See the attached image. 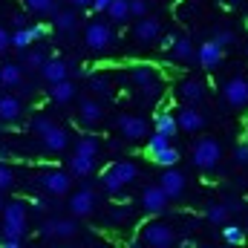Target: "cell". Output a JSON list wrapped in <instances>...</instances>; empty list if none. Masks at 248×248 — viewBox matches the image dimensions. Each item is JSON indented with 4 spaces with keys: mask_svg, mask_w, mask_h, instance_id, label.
Segmentation results:
<instances>
[{
    "mask_svg": "<svg viewBox=\"0 0 248 248\" xmlns=\"http://www.w3.org/2000/svg\"><path fill=\"white\" fill-rule=\"evenodd\" d=\"M234 162L243 165V168H248V141H240V144H237V150H234Z\"/></svg>",
    "mask_w": 248,
    "mask_h": 248,
    "instance_id": "b9f144b4",
    "label": "cell"
},
{
    "mask_svg": "<svg viewBox=\"0 0 248 248\" xmlns=\"http://www.w3.org/2000/svg\"><path fill=\"white\" fill-rule=\"evenodd\" d=\"M205 95H208V93H205V84L196 81V78H185V81L179 84V98H182L185 104H193V107H196V104L205 101Z\"/></svg>",
    "mask_w": 248,
    "mask_h": 248,
    "instance_id": "ac0fdd59",
    "label": "cell"
},
{
    "mask_svg": "<svg viewBox=\"0 0 248 248\" xmlns=\"http://www.w3.org/2000/svg\"><path fill=\"white\" fill-rule=\"evenodd\" d=\"M214 41H217L222 49H228V46L234 44V32H231V29H219V32L214 35Z\"/></svg>",
    "mask_w": 248,
    "mask_h": 248,
    "instance_id": "ab89813d",
    "label": "cell"
},
{
    "mask_svg": "<svg viewBox=\"0 0 248 248\" xmlns=\"http://www.w3.org/2000/svg\"><path fill=\"white\" fill-rule=\"evenodd\" d=\"M32 32H35V38L41 41V38H46V35H49V26H44V23H35V26H32Z\"/></svg>",
    "mask_w": 248,
    "mask_h": 248,
    "instance_id": "bcb514c9",
    "label": "cell"
},
{
    "mask_svg": "<svg viewBox=\"0 0 248 248\" xmlns=\"http://www.w3.org/2000/svg\"><path fill=\"white\" fill-rule=\"evenodd\" d=\"M170 55H173L176 61H190V58H196V46H193V41H190V38L179 35V38H176V44H173V49H170Z\"/></svg>",
    "mask_w": 248,
    "mask_h": 248,
    "instance_id": "4316f807",
    "label": "cell"
},
{
    "mask_svg": "<svg viewBox=\"0 0 248 248\" xmlns=\"http://www.w3.org/2000/svg\"><path fill=\"white\" fill-rule=\"evenodd\" d=\"M3 234H20L26 237V202L20 199H12L3 205V225H0Z\"/></svg>",
    "mask_w": 248,
    "mask_h": 248,
    "instance_id": "5b68a950",
    "label": "cell"
},
{
    "mask_svg": "<svg viewBox=\"0 0 248 248\" xmlns=\"http://www.w3.org/2000/svg\"><path fill=\"white\" fill-rule=\"evenodd\" d=\"M116 127L127 141H139V139H147V122L136 113H122L116 119Z\"/></svg>",
    "mask_w": 248,
    "mask_h": 248,
    "instance_id": "9c48e42d",
    "label": "cell"
},
{
    "mask_svg": "<svg viewBox=\"0 0 248 248\" xmlns=\"http://www.w3.org/2000/svg\"><path fill=\"white\" fill-rule=\"evenodd\" d=\"M78 119L87 124V127H95V124L104 119V107H101V101H95V98H84L81 107H78Z\"/></svg>",
    "mask_w": 248,
    "mask_h": 248,
    "instance_id": "ffe728a7",
    "label": "cell"
},
{
    "mask_svg": "<svg viewBox=\"0 0 248 248\" xmlns=\"http://www.w3.org/2000/svg\"><path fill=\"white\" fill-rule=\"evenodd\" d=\"M9 46H12V35H9L3 26H0V52H6Z\"/></svg>",
    "mask_w": 248,
    "mask_h": 248,
    "instance_id": "f6af8a7d",
    "label": "cell"
},
{
    "mask_svg": "<svg viewBox=\"0 0 248 248\" xmlns=\"http://www.w3.org/2000/svg\"><path fill=\"white\" fill-rule=\"evenodd\" d=\"M0 246L17 248V246H23V237L20 234H0Z\"/></svg>",
    "mask_w": 248,
    "mask_h": 248,
    "instance_id": "7bdbcfd3",
    "label": "cell"
},
{
    "mask_svg": "<svg viewBox=\"0 0 248 248\" xmlns=\"http://www.w3.org/2000/svg\"><path fill=\"white\" fill-rule=\"evenodd\" d=\"M41 234L46 237V240H72L75 234H78V222H75V217H69V219H46L44 225H41Z\"/></svg>",
    "mask_w": 248,
    "mask_h": 248,
    "instance_id": "30bf717a",
    "label": "cell"
},
{
    "mask_svg": "<svg viewBox=\"0 0 248 248\" xmlns=\"http://www.w3.org/2000/svg\"><path fill=\"white\" fill-rule=\"evenodd\" d=\"M52 124H55L52 119H46V116H38V119L32 122V130H35V136H44V133H46Z\"/></svg>",
    "mask_w": 248,
    "mask_h": 248,
    "instance_id": "60d3db41",
    "label": "cell"
},
{
    "mask_svg": "<svg viewBox=\"0 0 248 248\" xmlns=\"http://www.w3.org/2000/svg\"><path fill=\"white\" fill-rule=\"evenodd\" d=\"M93 170H95V159H93V156L72 153V159H69V173H72V176H90Z\"/></svg>",
    "mask_w": 248,
    "mask_h": 248,
    "instance_id": "7402d4cb",
    "label": "cell"
},
{
    "mask_svg": "<svg viewBox=\"0 0 248 248\" xmlns=\"http://www.w3.org/2000/svg\"><path fill=\"white\" fill-rule=\"evenodd\" d=\"M159 38H162V23H159V17H153V15L136 17V23H133V41H136V44L150 46V44H156Z\"/></svg>",
    "mask_w": 248,
    "mask_h": 248,
    "instance_id": "8992f818",
    "label": "cell"
},
{
    "mask_svg": "<svg viewBox=\"0 0 248 248\" xmlns=\"http://www.w3.org/2000/svg\"><path fill=\"white\" fill-rule=\"evenodd\" d=\"M66 208H69V214H72L75 219H84V217H90V214L95 211V193H93L90 187H81V190H75V193L69 196Z\"/></svg>",
    "mask_w": 248,
    "mask_h": 248,
    "instance_id": "7c38bea8",
    "label": "cell"
},
{
    "mask_svg": "<svg viewBox=\"0 0 248 248\" xmlns=\"http://www.w3.org/2000/svg\"><path fill=\"white\" fill-rule=\"evenodd\" d=\"M222 55H225V49L211 38V41H205V44H199V49H196V61L202 69H217L219 63H222Z\"/></svg>",
    "mask_w": 248,
    "mask_h": 248,
    "instance_id": "5bb4252c",
    "label": "cell"
},
{
    "mask_svg": "<svg viewBox=\"0 0 248 248\" xmlns=\"http://www.w3.org/2000/svg\"><path fill=\"white\" fill-rule=\"evenodd\" d=\"M23 81V66L20 63H3L0 66V84L3 87H20Z\"/></svg>",
    "mask_w": 248,
    "mask_h": 248,
    "instance_id": "484cf974",
    "label": "cell"
},
{
    "mask_svg": "<svg viewBox=\"0 0 248 248\" xmlns=\"http://www.w3.org/2000/svg\"><path fill=\"white\" fill-rule=\"evenodd\" d=\"M136 176H139V168L133 162H127V159H119V162H113L101 173V185H104V190H110V193H119L122 187H127L130 182H136Z\"/></svg>",
    "mask_w": 248,
    "mask_h": 248,
    "instance_id": "7a4b0ae2",
    "label": "cell"
},
{
    "mask_svg": "<svg viewBox=\"0 0 248 248\" xmlns=\"http://www.w3.org/2000/svg\"><path fill=\"white\" fill-rule=\"evenodd\" d=\"M176 122H179V130H185V133H202L205 130V116L193 104H185L182 110H176Z\"/></svg>",
    "mask_w": 248,
    "mask_h": 248,
    "instance_id": "2e32d148",
    "label": "cell"
},
{
    "mask_svg": "<svg viewBox=\"0 0 248 248\" xmlns=\"http://www.w3.org/2000/svg\"><path fill=\"white\" fill-rule=\"evenodd\" d=\"M90 90L98 98H113V81L107 75H90Z\"/></svg>",
    "mask_w": 248,
    "mask_h": 248,
    "instance_id": "83f0119b",
    "label": "cell"
},
{
    "mask_svg": "<svg viewBox=\"0 0 248 248\" xmlns=\"http://www.w3.org/2000/svg\"><path fill=\"white\" fill-rule=\"evenodd\" d=\"M52 90H49V95H52V101H58V104H69L72 98H75V84L69 81V78H63L58 84H49Z\"/></svg>",
    "mask_w": 248,
    "mask_h": 248,
    "instance_id": "d4e9b609",
    "label": "cell"
},
{
    "mask_svg": "<svg viewBox=\"0 0 248 248\" xmlns=\"http://www.w3.org/2000/svg\"><path fill=\"white\" fill-rule=\"evenodd\" d=\"M41 187L49 196H66L69 187H72V176L66 170H44L41 173Z\"/></svg>",
    "mask_w": 248,
    "mask_h": 248,
    "instance_id": "8fae6325",
    "label": "cell"
},
{
    "mask_svg": "<svg viewBox=\"0 0 248 248\" xmlns=\"http://www.w3.org/2000/svg\"><path fill=\"white\" fill-rule=\"evenodd\" d=\"M246 49H248V44H246Z\"/></svg>",
    "mask_w": 248,
    "mask_h": 248,
    "instance_id": "db71d44e",
    "label": "cell"
},
{
    "mask_svg": "<svg viewBox=\"0 0 248 248\" xmlns=\"http://www.w3.org/2000/svg\"><path fill=\"white\" fill-rule=\"evenodd\" d=\"M35 41H38V38H35L32 26H20V29L12 35V46H15V49H20V52H23V49H29Z\"/></svg>",
    "mask_w": 248,
    "mask_h": 248,
    "instance_id": "4dcf8cb0",
    "label": "cell"
},
{
    "mask_svg": "<svg viewBox=\"0 0 248 248\" xmlns=\"http://www.w3.org/2000/svg\"><path fill=\"white\" fill-rule=\"evenodd\" d=\"M246 234H248V219H246Z\"/></svg>",
    "mask_w": 248,
    "mask_h": 248,
    "instance_id": "816d5d0a",
    "label": "cell"
},
{
    "mask_svg": "<svg viewBox=\"0 0 248 248\" xmlns=\"http://www.w3.org/2000/svg\"><path fill=\"white\" fill-rule=\"evenodd\" d=\"M228 214H231V208L225 202H208L205 205V219L211 225H225L228 222Z\"/></svg>",
    "mask_w": 248,
    "mask_h": 248,
    "instance_id": "603a6c76",
    "label": "cell"
},
{
    "mask_svg": "<svg viewBox=\"0 0 248 248\" xmlns=\"http://www.w3.org/2000/svg\"><path fill=\"white\" fill-rule=\"evenodd\" d=\"M168 202H170V196L162 190V185H147L141 190V208L147 214H165Z\"/></svg>",
    "mask_w": 248,
    "mask_h": 248,
    "instance_id": "4fadbf2b",
    "label": "cell"
},
{
    "mask_svg": "<svg viewBox=\"0 0 248 248\" xmlns=\"http://www.w3.org/2000/svg\"><path fill=\"white\" fill-rule=\"evenodd\" d=\"M222 95L228 101V107L234 110H246L248 107V78L246 75H234L222 84Z\"/></svg>",
    "mask_w": 248,
    "mask_h": 248,
    "instance_id": "52a82bcc",
    "label": "cell"
},
{
    "mask_svg": "<svg viewBox=\"0 0 248 248\" xmlns=\"http://www.w3.org/2000/svg\"><path fill=\"white\" fill-rule=\"evenodd\" d=\"M130 81H133V87L141 90L147 98H156V95H159V75H156L153 66H144V63H141V66H133Z\"/></svg>",
    "mask_w": 248,
    "mask_h": 248,
    "instance_id": "ba28073f",
    "label": "cell"
},
{
    "mask_svg": "<svg viewBox=\"0 0 248 248\" xmlns=\"http://www.w3.org/2000/svg\"><path fill=\"white\" fill-rule=\"evenodd\" d=\"M222 240H225L228 246H240V243H246V225L225 222V225H222Z\"/></svg>",
    "mask_w": 248,
    "mask_h": 248,
    "instance_id": "f546056e",
    "label": "cell"
},
{
    "mask_svg": "<svg viewBox=\"0 0 248 248\" xmlns=\"http://www.w3.org/2000/svg\"><path fill=\"white\" fill-rule=\"evenodd\" d=\"M153 124H156V130L159 133H165V136H176V130H179V122H176V116L173 113H156V119H153Z\"/></svg>",
    "mask_w": 248,
    "mask_h": 248,
    "instance_id": "f1b7e54d",
    "label": "cell"
},
{
    "mask_svg": "<svg viewBox=\"0 0 248 248\" xmlns=\"http://www.w3.org/2000/svg\"><path fill=\"white\" fill-rule=\"evenodd\" d=\"M41 75L46 84H58L63 78H69V63L61 61V58H46V63L41 66Z\"/></svg>",
    "mask_w": 248,
    "mask_h": 248,
    "instance_id": "d6986e66",
    "label": "cell"
},
{
    "mask_svg": "<svg viewBox=\"0 0 248 248\" xmlns=\"http://www.w3.org/2000/svg\"><path fill=\"white\" fill-rule=\"evenodd\" d=\"M12 23H15V26H17V29H20V26H29V17H26V15H23V12H17V15H15V17H12Z\"/></svg>",
    "mask_w": 248,
    "mask_h": 248,
    "instance_id": "7dc6e473",
    "label": "cell"
},
{
    "mask_svg": "<svg viewBox=\"0 0 248 248\" xmlns=\"http://www.w3.org/2000/svg\"><path fill=\"white\" fill-rule=\"evenodd\" d=\"M3 205H6V202H3V196H0V214H3Z\"/></svg>",
    "mask_w": 248,
    "mask_h": 248,
    "instance_id": "f907efd6",
    "label": "cell"
},
{
    "mask_svg": "<svg viewBox=\"0 0 248 248\" xmlns=\"http://www.w3.org/2000/svg\"><path fill=\"white\" fill-rule=\"evenodd\" d=\"M75 153H84V156H98V139L95 136H81L78 144H75Z\"/></svg>",
    "mask_w": 248,
    "mask_h": 248,
    "instance_id": "e575fe53",
    "label": "cell"
},
{
    "mask_svg": "<svg viewBox=\"0 0 248 248\" xmlns=\"http://www.w3.org/2000/svg\"><path fill=\"white\" fill-rule=\"evenodd\" d=\"M176 38H179V35H165V38H159V49H162V52H170L173 44H176Z\"/></svg>",
    "mask_w": 248,
    "mask_h": 248,
    "instance_id": "ee69618b",
    "label": "cell"
},
{
    "mask_svg": "<svg viewBox=\"0 0 248 248\" xmlns=\"http://www.w3.org/2000/svg\"><path fill=\"white\" fill-rule=\"evenodd\" d=\"M41 141H44V147H46L49 153H63V150L69 147V133H66V127L52 124V127L41 136Z\"/></svg>",
    "mask_w": 248,
    "mask_h": 248,
    "instance_id": "e0dca14e",
    "label": "cell"
},
{
    "mask_svg": "<svg viewBox=\"0 0 248 248\" xmlns=\"http://www.w3.org/2000/svg\"><path fill=\"white\" fill-rule=\"evenodd\" d=\"M130 15H133V17L150 15V0H130Z\"/></svg>",
    "mask_w": 248,
    "mask_h": 248,
    "instance_id": "74e56055",
    "label": "cell"
},
{
    "mask_svg": "<svg viewBox=\"0 0 248 248\" xmlns=\"http://www.w3.org/2000/svg\"><path fill=\"white\" fill-rule=\"evenodd\" d=\"M12 185H15V173H12V168L0 165V190H9Z\"/></svg>",
    "mask_w": 248,
    "mask_h": 248,
    "instance_id": "f35d334b",
    "label": "cell"
},
{
    "mask_svg": "<svg viewBox=\"0 0 248 248\" xmlns=\"http://www.w3.org/2000/svg\"><path fill=\"white\" fill-rule=\"evenodd\" d=\"M107 15H110L113 23H127V17H133L130 15V0H113L110 9H107Z\"/></svg>",
    "mask_w": 248,
    "mask_h": 248,
    "instance_id": "1f68e13d",
    "label": "cell"
},
{
    "mask_svg": "<svg viewBox=\"0 0 248 248\" xmlns=\"http://www.w3.org/2000/svg\"><path fill=\"white\" fill-rule=\"evenodd\" d=\"M165 147H170V136H165V133H153V136H147V153L150 156H156L159 150H165Z\"/></svg>",
    "mask_w": 248,
    "mask_h": 248,
    "instance_id": "836d02e7",
    "label": "cell"
},
{
    "mask_svg": "<svg viewBox=\"0 0 248 248\" xmlns=\"http://www.w3.org/2000/svg\"><path fill=\"white\" fill-rule=\"evenodd\" d=\"M113 0H93V12H107Z\"/></svg>",
    "mask_w": 248,
    "mask_h": 248,
    "instance_id": "c3c4849f",
    "label": "cell"
},
{
    "mask_svg": "<svg viewBox=\"0 0 248 248\" xmlns=\"http://www.w3.org/2000/svg\"><path fill=\"white\" fill-rule=\"evenodd\" d=\"M190 159L199 170H217L219 162H222V144L214 139V136H202L193 141V150H190Z\"/></svg>",
    "mask_w": 248,
    "mask_h": 248,
    "instance_id": "6da1fadb",
    "label": "cell"
},
{
    "mask_svg": "<svg viewBox=\"0 0 248 248\" xmlns=\"http://www.w3.org/2000/svg\"><path fill=\"white\" fill-rule=\"evenodd\" d=\"M139 243H141V246H153V248L176 246V231H173V225H168V222H162V219H150L147 225H141Z\"/></svg>",
    "mask_w": 248,
    "mask_h": 248,
    "instance_id": "3957f363",
    "label": "cell"
},
{
    "mask_svg": "<svg viewBox=\"0 0 248 248\" xmlns=\"http://www.w3.org/2000/svg\"><path fill=\"white\" fill-rule=\"evenodd\" d=\"M84 44H87L93 52H107V49H113V44H116V32H113L110 23L93 20V23H87V29H84Z\"/></svg>",
    "mask_w": 248,
    "mask_h": 248,
    "instance_id": "277c9868",
    "label": "cell"
},
{
    "mask_svg": "<svg viewBox=\"0 0 248 248\" xmlns=\"http://www.w3.org/2000/svg\"><path fill=\"white\" fill-rule=\"evenodd\" d=\"M153 162H156V165H162V168H176V162H179V150L170 144V147L159 150V153L153 156Z\"/></svg>",
    "mask_w": 248,
    "mask_h": 248,
    "instance_id": "d6a6232c",
    "label": "cell"
},
{
    "mask_svg": "<svg viewBox=\"0 0 248 248\" xmlns=\"http://www.w3.org/2000/svg\"><path fill=\"white\" fill-rule=\"evenodd\" d=\"M52 23H55V29H58V32L69 35V32H75V29H78V15H75L72 9H63V12H55V15H52Z\"/></svg>",
    "mask_w": 248,
    "mask_h": 248,
    "instance_id": "cb8c5ba5",
    "label": "cell"
},
{
    "mask_svg": "<svg viewBox=\"0 0 248 248\" xmlns=\"http://www.w3.org/2000/svg\"><path fill=\"white\" fill-rule=\"evenodd\" d=\"M20 113H23L20 98H15V95H0V119H3V122H17Z\"/></svg>",
    "mask_w": 248,
    "mask_h": 248,
    "instance_id": "44dd1931",
    "label": "cell"
},
{
    "mask_svg": "<svg viewBox=\"0 0 248 248\" xmlns=\"http://www.w3.org/2000/svg\"><path fill=\"white\" fill-rule=\"evenodd\" d=\"M228 3H240V0H228Z\"/></svg>",
    "mask_w": 248,
    "mask_h": 248,
    "instance_id": "f5cc1de1",
    "label": "cell"
},
{
    "mask_svg": "<svg viewBox=\"0 0 248 248\" xmlns=\"http://www.w3.org/2000/svg\"><path fill=\"white\" fill-rule=\"evenodd\" d=\"M159 185H162V190H165L170 199H179L187 187V179H185V173H179L176 168H165V173L159 176Z\"/></svg>",
    "mask_w": 248,
    "mask_h": 248,
    "instance_id": "9a60e30c",
    "label": "cell"
},
{
    "mask_svg": "<svg viewBox=\"0 0 248 248\" xmlns=\"http://www.w3.org/2000/svg\"><path fill=\"white\" fill-rule=\"evenodd\" d=\"M44 63H46L44 52H38V49H23V66H26V69H41Z\"/></svg>",
    "mask_w": 248,
    "mask_h": 248,
    "instance_id": "8d00e7d4",
    "label": "cell"
},
{
    "mask_svg": "<svg viewBox=\"0 0 248 248\" xmlns=\"http://www.w3.org/2000/svg\"><path fill=\"white\" fill-rule=\"evenodd\" d=\"M75 9H93V0H69Z\"/></svg>",
    "mask_w": 248,
    "mask_h": 248,
    "instance_id": "681fc988",
    "label": "cell"
},
{
    "mask_svg": "<svg viewBox=\"0 0 248 248\" xmlns=\"http://www.w3.org/2000/svg\"><path fill=\"white\" fill-rule=\"evenodd\" d=\"M32 15H55V0H23Z\"/></svg>",
    "mask_w": 248,
    "mask_h": 248,
    "instance_id": "d590c367",
    "label": "cell"
}]
</instances>
